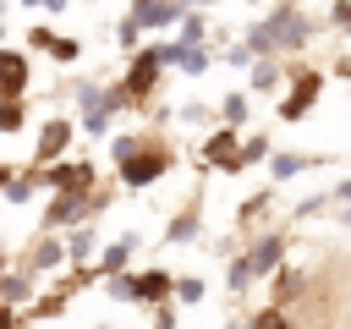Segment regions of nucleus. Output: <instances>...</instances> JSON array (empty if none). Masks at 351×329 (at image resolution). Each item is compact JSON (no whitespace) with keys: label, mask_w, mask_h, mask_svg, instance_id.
Segmentation results:
<instances>
[{"label":"nucleus","mask_w":351,"mask_h":329,"mask_svg":"<svg viewBox=\"0 0 351 329\" xmlns=\"http://www.w3.org/2000/svg\"><path fill=\"white\" fill-rule=\"evenodd\" d=\"M307 38H313V22L296 5H274L258 27H247L252 55H296V49H307Z\"/></svg>","instance_id":"nucleus-1"},{"label":"nucleus","mask_w":351,"mask_h":329,"mask_svg":"<svg viewBox=\"0 0 351 329\" xmlns=\"http://www.w3.org/2000/svg\"><path fill=\"white\" fill-rule=\"evenodd\" d=\"M165 170H170V154H165V148H137L132 159H121V186L143 192V186H154Z\"/></svg>","instance_id":"nucleus-2"},{"label":"nucleus","mask_w":351,"mask_h":329,"mask_svg":"<svg viewBox=\"0 0 351 329\" xmlns=\"http://www.w3.org/2000/svg\"><path fill=\"white\" fill-rule=\"evenodd\" d=\"M38 181L49 186V192H93V181H99V170L93 164H82V159H49V170L38 164Z\"/></svg>","instance_id":"nucleus-3"},{"label":"nucleus","mask_w":351,"mask_h":329,"mask_svg":"<svg viewBox=\"0 0 351 329\" xmlns=\"http://www.w3.org/2000/svg\"><path fill=\"white\" fill-rule=\"evenodd\" d=\"M159 71H165V49H159V44H154V49H143V44H137V49H132V66H126V82H121V88H126L132 99H143V93H154Z\"/></svg>","instance_id":"nucleus-4"},{"label":"nucleus","mask_w":351,"mask_h":329,"mask_svg":"<svg viewBox=\"0 0 351 329\" xmlns=\"http://www.w3.org/2000/svg\"><path fill=\"white\" fill-rule=\"evenodd\" d=\"M318 93H324V71H291V93H285V104H280V121H302L313 104H318Z\"/></svg>","instance_id":"nucleus-5"},{"label":"nucleus","mask_w":351,"mask_h":329,"mask_svg":"<svg viewBox=\"0 0 351 329\" xmlns=\"http://www.w3.org/2000/svg\"><path fill=\"white\" fill-rule=\"evenodd\" d=\"M71 132H77V121H66V115H49L44 126H38V164H49V159H60L66 154V143H71Z\"/></svg>","instance_id":"nucleus-6"},{"label":"nucleus","mask_w":351,"mask_h":329,"mask_svg":"<svg viewBox=\"0 0 351 329\" xmlns=\"http://www.w3.org/2000/svg\"><path fill=\"white\" fill-rule=\"evenodd\" d=\"M236 148H241V143H236V126L225 121V126H219V132L203 143V164H208V170H225V175H236Z\"/></svg>","instance_id":"nucleus-7"},{"label":"nucleus","mask_w":351,"mask_h":329,"mask_svg":"<svg viewBox=\"0 0 351 329\" xmlns=\"http://www.w3.org/2000/svg\"><path fill=\"white\" fill-rule=\"evenodd\" d=\"M132 252H137V236H121V241L99 247V263H82V280H104V274L126 269V263H132Z\"/></svg>","instance_id":"nucleus-8"},{"label":"nucleus","mask_w":351,"mask_h":329,"mask_svg":"<svg viewBox=\"0 0 351 329\" xmlns=\"http://www.w3.org/2000/svg\"><path fill=\"white\" fill-rule=\"evenodd\" d=\"M93 208H88V192H55V203H49V214H44V225L49 230H60V225H82Z\"/></svg>","instance_id":"nucleus-9"},{"label":"nucleus","mask_w":351,"mask_h":329,"mask_svg":"<svg viewBox=\"0 0 351 329\" xmlns=\"http://www.w3.org/2000/svg\"><path fill=\"white\" fill-rule=\"evenodd\" d=\"M181 11H186V0H132V11H126V16H137V22H143V33H154V27H170Z\"/></svg>","instance_id":"nucleus-10"},{"label":"nucleus","mask_w":351,"mask_h":329,"mask_svg":"<svg viewBox=\"0 0 351 329\" xmlns=\"http://www.w3.org/2000/svg\"><path fill=\"white\" fill-rule=\"evenodd\" d=\"M22 93H27V55L0 49V99H22Z\"/></svg>","instance_id":"nucleus-11"},{"label":"nucleus","mask_w":351,"mask_h":329,"mask_svg":"<svg viewBox=\"0 0 351 329\" xmlns=\"http://www.w3.org/2000/svg\"><path fill=\"white\" fill-rule=\"evenodd\" d=\"M165 49V66H176V71H186V77H197V71H208V55H203V44H159Z\"/></svg>","instance_id":"nucleus-12"},{"label":"nucleus","mask_w":351,"mask_h":329,"mask_svg":"<svg viewBox=\"0 0 351 329\" xmlns=\"http://www.w3.org/2000/svg\"><path fill=\"white\" fill-rule=\"evenodd\" d=\"M280 252H285V241H280V236H258V241L247 247L252 274H258V280H263V274H274V269H280Z\"/></svg>","instance_id":"nucleus-13"},{"label":"nucleus","mask_w":351,"mask_h":329,"mask_svg":"<svg viewBox=\"0 0 351 329\" xmlns=\"http://www.w3.org/2000/svg\"><path fill=\"white\" fill-rule=\"evenodd\" d=\"M280 82H285V71L263 55V60H247V93H280Z\"/></svg>","instance_id":"nucleus-14"},{"label":"nucleus","mask_w":351,"mask_h":329,"mask_svg":"<svg viewBox=\"0 0 351 329\" xmlns=\"http://www.w3.org/2000/svg\"><path fill=\"white\" fill-rule=\"evenodd\" d=\"M176 291V280L165 274V269H148V274H137V302H165Z\"/></svg>","instance_id":"nucleus-15"},{"label":"nucleus","mask_w":351,"mask_h":329,"mask_svg":"<svg viewBox=\"0 0 351 329\" xmlns=\"http://www.w3.org/2000/svg\"><path fill=\"white\" fill-rule=\"evenodd\" d=\"M307 164H313L307 154H269V175H274V181H291V175H302Z\"/></svg>","instance_id":"nucleus-16"},{"label":"nucleus","mask_w":351,"mask_h":329,"mask_svg":"<svg viewBox=\"0 0 351 329\" xmlns=\"http://www.w3.org/2000/svg\"><path fill=\"white\" fill-rule=\"evenodd\" d=\"M104 296L110 302H137V274H126V269L104 274Z\"/></svg>","instance_id":"nucleus-17"},{"label":"nucleus","mask_w":351,"mask_h":329,"mask_svg":"<svg viewBox=\"0 0 351 329\" xmlns=\"http://www.w3.org/2000/svg\"><path fill=\"white\" fill-rule=\"evenodd\" d=\"M269 154H274V148H269V137H247V143L236 148V175H241V170H252V164H258V159H269Z\"/></svg>","instance_id":"nucleus-18"},{"label":"nucleus","mask_w":351,"mask_h":329,"mask_svg":"<svg viewBox=\"0 0 351 329\" xmlns=\"http://www.w3.org/2000/svg\"><path fill=\"white\" fill-rule=\"evenodd\" d=\"M93 252H99V236H93V225H82V230L66 241V258H71V263H88Z\"/></svg>","instance_id":"nucleus-19"},{"label":"nucleus","mask_w":351,"mask_h":329,"mask_svg":"<svg viewBox=\"0 0 351 329\" xmlns=\"http://www.w3.org/2000/svg\"><path fill=\"white\" fill-rule=\"evenodd\" d=\"M27 296H33L27 274H5V269H0V302H11V307H16V302H27Z\"/></svg>","instance_id":"nucleus-20"},{"label":"nucleus","mask_w":351,"mask_h":329,"mask_svg":"<svg viewBox=\"0 0 351 329\" xmlns=\"http://www.w3.org/2000/svg\"><path fill=\"white\" fill-rule=\"evenodd\" d=\"M27 126V110H22V99H0V132L11 137V132H22Z\"/></svg>","instance_id":"nucleus-21"},{"label":"nucleus","mask_w":351,"mask_h":329,"mask_svg":"<svg viewBox=\"0 0 351 329\" xmlns=\"http://www.w3.org/2000/svg\"><path fill=\"white\" fill-rule=\"evenodd\" d=\"M176 38H181V44H203V38H208V22H203V16H192V5H186V11H181V33H176Z\"/></svg>","instance_id":"nucleus-22"},{"label":"nucleus","mask_w":351,"mask_h":329,"mask_svg":"<svg viewBox=\"0 0 351 329\" xmlns=\"http://www.w3.org/2000/svg\"><path fill=\"white\" fill-rule=\"evenodd\" d=\"M60 263H66V247L44 236V241H38V252H33V269H60Z\"/></svg>","instance_id":"nucleus-23"},{"label":"nucleus","mask_w":351,"mask_h":329,"mask_svg":"<svg viewBox=\"0 0 351 329\" xmlns=\"http://www.w3.org/2000/svg\"><path fill=\"white\" fill-rule=\"evenodd\" d=\"M115 44L132 55V49L143 44V22H137V16H121V27H115Z\"/></svg>","instance_id":"nucleus-24"},{"label":"nucleus","mask_w":351,"mask_h":329,"mask_svg":"<svg viewBox=\"0 0 351 329\" xmlns=\"http://www.w3.org/2000/svg\"><path fill=\"white\" fill-rule=\"evenodd\" d=\"M110 115H115V110H104V104H99V110H82V121H77V126H82L88 137H104V132H110Z\"/></svg>","instance_id":"nucleus-25"},{"label":"nucleus","mask_w":351,"mask_h":329,"mask_svg":"<svg viewBox=\"0 0 351 329\" xmlns=\"http://www.w3.org/2000/svg\"><path fill=\"white\" fill-rule=\"evenodd\" d=\"M219 115H225L230 126H241V121H247V93H225V99H219Z\"/></svg>","instance_id":"nucleus-26"},{"label":"nucleus","mask_w":351,"mask_h":329,"mask_svg":"<svg viewBox=\"0 0 351 329\" xmlns=\"http://www.w3.org/2000/svg\"><path fill=\"white\" fill-rule=\"evenodd\" d=\"M165 236H170V241H192V236H197V214H192V208H186V214H176Z\"/></svg>","instance_id":"nucleus-27"},{"label":"nucleus","mask_w":351,"mask_h":329,"mask_svg":"<svg viewBox=\"0 0 351 329\" xmlns=\"http://www.w3.org/2000/svg\"><path fill=\"white\" fill-rule=\"evenodd\" d=\"M170 296H176V302H186V307H192V302H203V280H197V274H181V280H176V291H170Z\"/></svg>","instance_id":"nucleus-28"},{"label":"nucleus","mask_w":351,"mask_h":329,"mask_svg":"<svg viewBox=\"0 0 351 329\" xmlns=\"http://www.w3.org/2000/svg\"><path fill=\"white\" fill-rule=\"evenodd\" d=\"M60 313H66V302H60V296H38L22 318H38V324H44V318H60Z\"/></svg>","instance_id":"nucleus-29"},{"label":"nucleus","mask_w":351,"mask_h":329,"mask_svg":"<svg viewBox=\"0 0 351 329\" xmlns=\"http://www.w3.org/2000/svg\"><path fill=\"white\" fill-rule=\"evenodd\" d=\"M225 274H230V291H247V285H252V280H258V274H252V263H247V258H230V269H225Z\"/></svg>","instance_id":"nucleus-30"},{"label":"nucleus","mask_w":351,"mask_h":329,"mask_svg":"<svg viewBox=\"0 0 351 329\" xmlns=\"http://www.w3.org/2000/svg\"><path fill=\"white\" fill-rule=\"evenodd\" d=\"M137 148H143V137H132V132H121V137L110 143V154H115V164H121V159H132Z\"/></svg>","instance_id":"nucleus-31"},{"label":"nucleus","mask_w":351,"mask_h":329,"mask_svg":"<svg viewBox=\"0 0 351 329\" xmlns=\"http://www.w3.org/2000/svg\"><path fill=\"white\" fill-rule=\"evenodd\" d=\"M33 186H38V175H22V181H5V197H11V203H27V197H33Z\"/></svg>","instance_id":"nucleus-32"},{"label":"nucleus","mask_w":351,"mask_h":329,"mask_svg":"<svg viewBox=\"0 0 351 329\" xmlns=\"http://www.w3.org/2000/svg\"><path fill=\"white\" fill-rule=\"evenodd\" d=\"M49 55H55V60H77L82 44H77V38H49Z\"/></svg>","instance_id":"nucleus-33"},{"label":"nucleus","mask_w":351,"mask_h":329,"mask_svg":"<svg viewBox=\"0 0 351 329\" xmlns=\"http://www.w3.org/2000/svg\"><path fill=\"white\" fill-rule=\"evenodd\" d=\"M263 208H269V192H252V197H247V203H241V219H258V214H263Z\"/></svg>","instance_id":"nucleus-34"},{"label":"nucleus","mask_w":351,"mask_h":329,"mask_svg":"<svg viewBox=\"0 0 351 329\" xmlns=\"http://www.w3.org/2000/svg\"><path fill=\"white\" fill-rule=\"evenodd\" d=\"M49 38H55L49 27H33V33H27V49H49Z\"/></svg>","instance_id":"nucleus-35"},{"label":"nucleus","mask_w":351,"mask_h":329,"mask_svg":"<svg viewBox=\"0 0 351 329\" xmlns=\"http://www.w3.org/2000/svg\"><path fill=\"white\" fill-rule=\"evenodd\" d=\"M225 60H230V66H247V60H252V49H247V44H230V49H225Z\"/></svg>","instance_id":"nucleus-36"},{"label":"nucleus","mask_w":351,"mask_h":329,"mask_svg":"<svg viewBox=\"0 0 351 329\" xmlns=\"http://www.w3.org/2000/svg\"><path fill=\"white\" fill-rule=\"evenodd\" d=\"M335 27H351V0H335Z\"/></svg>","instance_id":"nucleus-37"},{"label":"nucleus","mask_w":351,"mask_h":329,"mask_svg":"<svg viewBox=\"0 0 351 329\" xmlns=\"http://www.w3.org/2000/svg\"><path fill=\"white\" fill-rule=\"evenodd\" d=\"M5 324H16V307H11V302H0V329H5Z\"/></svg>","instance_id":"nucleus-38"},{"label":"nucleus","mask_w":351,"mask_h":329,"mask_svg":"<svg viewBox=\"0 0 351 329\" xmlns=\"http://www.w3.org/2000/svg\"><path fill=\"white\" fill-rule=\"evenodd\" d=\"M335 197H346V203H351V181H340V186H335Z\"/></svg>","instance_id":"nucleus-39"},{"label":"nucleus","mask_w":351,"mask_h":329,"mask_svg":"<svg viewBox=\"0 0 351 329\" xmlns=\"http://www.w3.org/2000/svg\"><path fill=\"white\" fill-rule=\"evenodd\" d=\"M38 5H44V11H66V0H38Z\"/></svg>","instance_id":"nucleus-40"},{"label":"nucleus","mask_w":351,"mask_h":329,"mask_svg":"<svg viewBox=\"0 0 351 329\" xmlns=\"http://www.w3.org/2000/svg\"><path fill=\"white\" fill-rule=\"evenodd\" d=\"M340 225H346V230H351V208H340Z\"/></svg>","instance_id":"nucleus-41"},{"label":"nucleus","mask_w":351,"mask_h":329,"mask_svg":"<svg viewBox=\"0 0 351 329\" xmlns=\"http://www.w3.org/2000/svg\"><path fill=\"white\" fill-rule=\"evenodd\" d=\"M5 181H11V170H5V164H0V186H5Z\"/></svg>","instance_id":"nucleus-42"},{"label":"nucleus","mask_w":351,"mask_h":329,"mask_svg":"<svg viewBox=\"0 0 351 329\" xmlns=\"http://www.w3.org/2000/svg\"><path fill=\"white\" fill-rule=\"evenodd\" d=\"M186 5H214V0H186Z\"/></svg>","instance_id":"nucleus-43"},{"label":"nucleus","mask_w":351,"mask_h":329,"mask_svg":"<svg viewBox=\"0 0 351 329\" xmlns=\"http://www.w3.org/2000/svg\"><path fill=\"white\" fill-rule=\"evenodd\" d=\"M0 269H5V247H0Z\"/></svg>","instance_id":"nucleus-44"},{"label":"nucleus","mask_w":351,"mask_h":329,"mask_svg":"<svg viewBox=\"0 0 351 329\" xmlns=\"http://www.w3.org/2000/svg\"><path fill=\"white\" fill-rule=\"evenodd\" d=\"M22 5H38V0H22Z\"/></svg>","instance_id":"nucleus-45"},{"label":"nucleus","mask_w":351,"mask_h":329,"mask_svg":"<svg viewBox=\"0 0 351 329\" xmlns=\"http://www.w3.org/2000/svg\"><path fill=\"white\" fill-rule=\"evenodd\" d=\"M247 5H263V0H247Z\"/></svg>","instance_id":"nucleus-46"},{"label":"nucleus","mask_w":351,"mask_h":329,"mask_svg":"<svg viewBox=\"0 0 351 329\" xmlns=\"http://www.w3.org/2000/svg\"><path fill=\"white\" fill-rule=\"evenodd\" d=\"M0 33H5V27H0Z\"/></svg>","instance_id":"nucleus-47"}]
</instances>
